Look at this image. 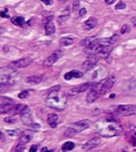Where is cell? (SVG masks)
<instances>
[{
  "instance_id": "obj_1",
  "label": "cell",
  "mask_w": 136,
  "mask_h": 152,
  "mask_svg": "<svg viewBox=\"0 0 136 152\" xmlns=\"http://www.w3.org/2000/svg\"><path fill=\"white\" fill-rule=\"evenodd\" d=\"M95 130L102 137H114L122 132V126L115 117L108 116L104 121L95 123Z\"/></svg>"
},
{
  "instance_id": "obj_2",
  "label": "cell",
  "mask_w": 136,
  "mask_h": 152,
  "mask_svg": "<svg viewBox=\"0 0 136 152\" xmlns=\"http://www.w3.org/2000/svg\"><path fill=\"white\" fill-rule=\"evenodd\" d=\"M60 86H55L52 88H50L46 99V104L50 107L57 109V111H63L68 102L66 95H64V93L60 95Z\"/></svg>"
},
{
  "instance_id": "obj_3",
  "label": "cell",
  "mask_w": 136,
  "mask_h": 152,
  "mask_svg": "<svg viewBox=\"0 0 136 152\" xmlns=\"http://www.w3.org/2000/svg\"><path fill=\"white\" fill-rule=\"evenodd\" d=\"M90 125V120L88 119H84V120H79L78 122L74 123L71 127L67 128V130L65 131V136L67 137H72L74 135H76L77 133L83 131V130L88 128Z\"/></svg>"
},
{
  "instance_id": "obj_4",
  "label": "cell",
  "mask_w": 136,
  "mask_h": 152,
  "mask_svg": "<svg viewBox=\"0 0 136 152\" xmlns=\"http://www.w3.org/2000/svg\"><path fill=\"white\" fill-rule=\"evenodd\" d=\"M17 76V72L15 69L10 67H2L0 68V83L12 84V79Z\"/></svg>"
},
{
  "instance_id": "obj_5",
  "label": "cell",
  "mask_w": 136,
  "mask_h": 152,
  "mask_svg": "<svg viewBox=\"0 0 136 152\" xmlns=\"http://www.w3.org/2000/svg\"><path fill=\"white\" fill-rule=\"evenodd\" d=\"M115 113L122 116L136 115V106L135 104H122L115 108Z\"/></svg>"
},
{
  "instance_id": "obj_6",
  "label": "cell",
  "mask_w": 136,
  "mask_h": 152,
  "mask_svg": "<svg viewBox=\"0 0 136 152\" xmlns=\"http://www.w3.org/2000/svg\"><path fill=\"white\" fill-rule=\"evenodd\" d=\"M21 120L23 121V123H24V124H26L28 126H31V127L34 128L36 131L40 128V125L36 124V123H34V121L32 120L31 111H30L29 108H28L27 111H25V113H23L22 114H21Z\"/></svg>"
},
{
  "instance_id": "obj_7",
  "label": "cell",
  "mask_w": 136,
  "mask_h": 152,
  "mask_svg": "<svg viewBox=\"0 0 136 152\" xmlns=\"http://www.w3.org/2000/svg\"><path fill=\"white\" fill-rule=\"evenodd\" d=\"M93 85H95V83H86V84H83V85L75 86V88H72L69 91V95H71V97H76V95H78L79 93H81L86 92V91H88V88H91Z\"/></svg>"
},
{
  "instance_id": "obj_8",
  "label": "cell",
  "mask_w": 136,
  "mask_h": 152,
  "mask_svg": "<svg viewBox=\"0 0 136 152\" xmlns=\"http://www.w3.org/2000/svg\"><path fill=\"white\" fill-rule=\"evenodd\" d=\"M32 62L33 61L29 59V58H23V59H19L17 61H14V62H11L8 66L16 70V69H21V68H26L29 65H31Z\"/></svg>"
},
{
  "instance_id": "obj_9",
  "label": "cell",
  "mask_w": 136,
  "mask_h": 152,
  "mask_svg": "<svg viewBox=\"0 0 136 152\" xmlns=\"http://www.w3.org/2000/svg\"><path fill=\"white\" fill-rule=\"evenodd\" d=\"M63 56V52L61 50H57V51H55L52 55L51 56H49L47 59L44 61L43 62V65L45 67H52L54 64H55L57 61L60 59L61 57Z\"/></svg>"
},
{
  "instance_id": "obj_10",
  "label": "cell",
  "mask_w": 136,
  "mask_h": 152,
  "mask_svg": "<svg viewBox=\"0 0 136 152\" xmlns=\"http://www.w3.org/2000/svg\"><path fill=\"white\" fill-rule=\"evenodd\" d=\"M98 60H99V58H98L95 54V55H90V57H88V59L83 64L81 68H83V70L84 71H86V72L90 71V70H91L93 67L95 66V65H97Z\"/></svg>"
},
{
  "instance_id": "obj_11",
  "label": "cell",
  "mask_w": 136,
  "mask_h": 152,
  "mask_svg": "<svg viewBox=\"0 0 136 152\" xmlns=\"http://www.w3.org/2000/svg\"><path fill=\"white\" fill-rule=\"evenodd\" d=\"M100 143H101V139L98 138V137H93V138L90 139L88 142H86L84 144L83 149L84 150H90V149L95 148L97 146H98Z\"/></svg>"
},
{
  "instance_id": "obj_12",
  "label": "cell",
  "mask_w": 136,
  "mask_h": 152,
  "mask_svg": "<svg viewBox=\"0 0 136 152\" xmlns=\"http://www.w3.org/2000/svg\"><path fill=\"white\" fill-rule=\"evenodd\" d=\"M114 83H115V77L114 76H109L108 78L105 79L104 85V88H102V95L106 93L110 88L113 86Z\"/></svg>"
},
{
  "instance_id": "obj_13",
  "label": "cell",
  "mask_w": 136,
  "mask_h": 152,
  "mask_svg": "<svg viewBox=\"0 0 136 152\" xmlns=\"http://www.w3.org/2000/svg\"><path fill=\"white\" fill-rule=\"evenodd\" d=\"M111 50H112L111 46H104L101 49H100L99 52H97L95 55H97L99 59H106V58L110 55V53H111Z\"/></svg>"
},
{
  "instance_id": "obj_14",
  "label": "cell",
  "mask_w": 136,
  "mask_h": 152,
  "mask_svg": "<svg viewBox=\"0 0 136 152\" xmlns=\"http://www.w3.org/2000/svg\"><path fill=\"white\" fill-rule=\"evenodd\" d=\"M99 97H100V95L97 92V91H95L93 88H90V93H88V95H86V102H88V104H93V102H95Z\"/></svg>"
},
{
  "instance_id": "obj_15",
  "label": "cell",
  "mask_w": 136,
  "mask_h": 152,
  "mask_svg": "<svg viewBox=\"0 0 136 152\" xmlns=\"http://www.w3.org/2000/svg\"><path fill=\"white\" fill-rule=\"evenodd\" d=\"M28 108H29V107H28L26 104H16V106H14V108L12 113H11V115H14V114H22L23 113H25Z\"/></svg>"
},
{
  "instance_id": "obj_16",
  "label": "cell",
  "mask_w": 136,
  "mask_h": 152,
  "mask_svg": "<svg viewBox=\"0 0 136 152\" xmlns=\"http://www.w3.org/2000/svg\"><path fill=\"white\" fill-rule=\"evenodd\" d=\"M83 76H84V74L81 73V72L74 70V71H71L65 75V79L70 81V79H72V78H83Z\"/></svg>"
},
{
  "instance_id": "obj_17",
  "label": "cell",
  "mask_w": 136,
  "mask_h": 152,
  "mask_svg": "<svg viewBox=\"0 0 136 152\" xmlns=\"http://www.w3.org/2000/svg\"><path fill=\"white\" fill-rule=\"evenodd\" d=\"M14 108V106H12L11 104H0V114H4V113H8L11 114Z\"/></svg>"
},
{
  "instance_id": "obj_18",
  "label": "cell",
  "mask_w": 136,
  "mask_h": 152,
  "mask_svg": "<svg viewBox=\"0 0 136 152\" xmlns=\"http://www.w3.org/2000/svg\"><path fill=\"white\" fill-rule=\"evenodd\" d=\"M42 81V76L39 75H34V76H30L26 78V83L31 84V85H38Z\"/></svg>"
},
{
  "instance_id": "obj_19",
  "label": "cell",
  "mask_w": 136,
  "mask_h": 152,
  "mask_svg": "<svg viewBox=\"0 0 136 152\" xmlns=\"http://www.w3.org/2000/svg\"><path fill=\"white\" fill-rule=\"evenodd\" d=\"M97 20L95 17H90L86 21H84V27L86 28V29H93L95 26H97Z\"/></svg>"
},
{
  "instance_id": "obj_20",
  "label": "cell",
  "mask_w": 136,
  "mask_h": 152,
  "mask_svg": "<svg viewBox=\"0 0 136 152\" xmlns=\"http://www.w3.org/2000/svg\"><path fill=\"white\" fill-rule=\"evenodd\" d=\"M58 115L55 113H50L48 115V118H47V120H48V123L49 125L51 126V127L55 128L57 127V121H58Z\"/></svg>"
},
{
  "instance_id": "obj_21",
  "label": "cell",
  "mask_w": 136,
  "mask_h": 152,
  "mask_svg": "<svg viewBox=\"0 0 136 152\" xmlns=\"http://www.w3.org/2000/svg\"><path fill=\"white\" fill-rule=\"evenodd\" d=\"M56 31L55 25L53 24L52 21H48L45 24V32L47 35H53Z\"/></svg>"
},
{
  "instance_id": "obj_22",
  "label": "cell",
  "mask_w": 136,
  "mask_h": 152,
  "mask_svg": "<svg viewBox=\"0 0 136 152\" xmlns=\"http://www.w3.org/2000/svg\"><path fill=\"white\" fill-rule=\"evenodd\" d=\"M97 39V37H88V38L81 40V43H79V44H81V46H84V47H86V48H88V47L90 46V45H91V44H93Z\"/></svg>"
},
{
  "instance_id": "obj_23",
  "label": "cell",
  "mask_w": 136,
  "mask_h": 152,
  "mask_svg": "<svg viewBox=\"0 0 136 152\" xmlns=\"http://www.w3.org/2000/svg\"><path fill=\"white\" fill-rule=\"evenodd\" d=\"M75 143L72 141H67L65 142L64 144H63L62 146V150L64 152H69V151H72V149H75Z\"/></svg>"
},
{
  "instance_id": "obj_24",
  "label": "cell",
  "mask_w": 136,
  "mask_h": 152,
  "mask_svg": "<svg viewBox=\"0 0 136 152\" xmlns=\"http://www.w3.org/2000/svg\"><path fill=\"white\" fill-rule=\"evenodd\" d=\"M31 138H32V135L30 134V133L24 132V133H23V134L20 136L19 142H21V143H23V144H27L28 142H29L30 140H31Z\"/></svg>"
},
{
  "instance_id": "obj_25",
  "label": "cell",
  "mask_w": 136,
  "mask_h": 152,
  "mask_svg": "<svg viewBox=\"0 0 136 152\" xmlns=\"http://www.w3.org/2000/svg\"><path fill=\"white\" fill-rule=\"evenodd\" d=\"M11 22L13 23L14 25H16V26H19V27H23L24 26V18L22 17H13L11 18Z\"/></svg>"
},
{
  "instance_id": "obj_26",
  "label": "cell",
  "mask_w": 136,
  "mask_h": 152,
  "mask_svg": "<svg viewBox=\"0 0 136 152\" xmlns=\"http://www.w3.org/2000/svg\"><path fill=\"white\" fill-rule=\"evenodd\" d=\"M74 43V39L72 38H69V37H64L60 40V44L61 46L66 47V46H70Z\"/></svg>"
},
{
  "instance_id": "obj_27",
  "label": "cell",
  "mask_w": 136,
  "mask_h": 152,
  "mask_svg": "<svg viewBox=\"0 0 136 152\" xmlns=\"http://www.w3.org/2000/svg\"><path fill=\"white\" fill-rule=\"evenodd\" d=\"M12 86V84H6V83H0V93H5L9 88Z\"/></svg>"
},
{
  "instance_id": "obj_28",
  "label": "cell",
  "mask_w": 136,
  "mask_h": 152,
  "mask_svg": "<svg viewBox=\"0 0 136 152\" xmlns=\"http://www.w3.org/2000/svg\"><path fill=\"white\" fill-rule=\"evenodd\" d=\"M25 145L26 144H23V143H21V142H18V144L17 145L15 146V152H23L25 150Z\"/></svg>"
},
{
  "instance_id": "obj_29",
  "label": "cell",
  "mask_w": 136,
  "mask_h": 152,
  "mask_svg": "<svg viewBox=\"0 0 136 152\" xmlns=\"http://www.w3.org/2000/svg\"><path fill=\"white\" fill-rule=\"evenodd\" d=\"M68 19H69V15H62L58 18V22L60 25H62V24H64Z\"/></svg>"
},
{
  "instance_id": "obj_30",
  "label": "cell",
  "mask_w": 136,
  "mask_h": 152,
  "mask_svg": "<svg viewBox=\"0 0 136 152\" xmlns=\"http://www.w3.org/2000/svg\"><path fill=\"white\" fill-rule=\"evenodd\" d=\"M18 97H19V99H27V97H29V92H28V91H23V92H21L19 95H18Z\"/></svg>"
},
{
  "instance_id": "obj_31",
  "label": "cell",
  "mask_w": 136,
  "mask_h": 152,
  "mask_svg": "<svg viewBox=\"0 0 136 152\" xmlns=\"http://www.w3.org/2000/svg\"><path fill=\"white\" fill-rule=\"evenodd\" d=\"M5 122L7 123H16V121H17V119H16V117L14 115H11V116H8V117H6L5 119Z\"/></svg>"
},
{
  "instance_id": "obj_32",
  "label": "cell",
  "mask_w": 136,
  "mask_h": 152,
  "mask_svg": "<svg viewBox=\"0 0 136 152\" xmlns=\"http://www.w3.org/2000/svg\"><path fill=\"white\" fill-rule=\"evenodd\" d=\"M125 7H126V5H125V3H124L123 1H119L118 3L116 4L115 9L116 10H120V9H124Z\"/></svg>"
},
{
  "instance_id": "obj_33",
  "label": "cell",
  "mask_w": 136,
  "mask_h": 152,
  "mask_svg": "<svg viewBox=\"0 0 136 152\" xmlns=\"http://www.w3.org/2000/svg\"><path fill=\"white\" fill-rule=\"evenodd\" d=\"M79 0H75L74 4H72V11L77 12V11L79 10Z\"/></svg>"
},
{
  "instance_id": "obj_34",
  "label": "cell",
  "mask_w": 136,
  "mask_h": 152,
  "mask_svg": "<svg viewBox=\"0 0 136 152\" xmlns=\"http://www.w3.org/2000/svg\"><path fill=\"white\" fill-rule=\"evenodd\" d=\"M129 90L132 91V92L136 93V81L132 82V83H130V85H129Z\"/></svg>"
},
{
  "instance_id": "obj_35",
  "label": "cell",
  "mask_w": 136,
  "mask_h": 152,
  "mask_svg": "<svg viewBox=\"0 0 136 152\" xmlns=\"http://www.w3.org/2000/svg\"><path fill=\"white\" fill-rule=\"evenodd\" d=\"M129 30V27H128V25H123L122 28H121V34H125L126 32Z\"/></svg>"
},
{
  "instance_id": "obj_36",
  "label": "cell",
  "mask_w": 136,
  "mask_h": 152,
  "mask_svg": "<svg viewBox=\"0 0 136 152\" xmlns=\"http://www.w3.org/2000/svg\"><path fill=\"white\" fill-rule=\"evenodd\" d=\"M86 14V8H81V9H79V15L81 16V17H84V15Z\"/></svg>"
},
{
  "instance_id": "obj_37",
  "label": "cell",
  "mask_w": 136,
  "mask_h": 152,
  "mask_svg": "<svg viewBox=\"0 0 136 152\" xmlns=\"http://www.w3.org/2000/svg\"><path fill=\"white\" fill-rule=\"evenodd\" d=\"M37 150H38V145H36V144L30 147V152H37Z\"/></svg>"
},
{
  "instance_id": "obj_38",
  "label": "cell",
  "mask_w": 136,
  "mask_h": 152,
  "mask_svg": "<svg viewBox=\"0 0 136 152\" xmlns=\"http://www.w3.org/2000/svg\"><path fill=\"white\" fill-rule=\"evenodd\" d=\"M43 3H45L46 5H51L52 4V0H41Z\"/></svg>"
},
{
  "instance_id": "obj_39",
  "label": "cell",
  "mask_w": 136,
  "mask_h": 152,
  "mask_svg": "<svg viewBox=\"0 0 136 152\" xmlns=\"http://www.w3.org/2000/svg\"><path fill=\"white\" fill-rule=\"evenodd\" d=\"M105 3L108 4V5H111V4H113L114 2H115V0H104Z\"/></svg>"
},
{
  "instance_id": "obj_40",
  "label": "cell",
  "mask_w": 136,
  "mask_h": 152,
  "mask_svg": "<svg viewBox=\"0 0 136 152\" xmlns=\"http://www.w3.org/2000/svg\"><path fill=\"white\" fill-rule=\"evenodd\" d=\"M41 152H54V150H49L47 147H43V148L41 149Z\"/></svg>"
},
{
  "instance_id": "obj_41",
  "label": "cell",
  "mask_w": 136,
  "mask_h": 152,
  "mask_svg": "<svg viewBox=\"0 0 136 152\" xmlns=\"http://www.w3.org/2000/svg\"><path fill=\"white\" fill-rule=\"evenodd\" d=\"M6 12H7V11H6ZM6 12L1 11V12H0V16H1V17H8V14H7Z\"/></svg>"
},
{
  "instance_id": "obj_42",
  "label": "cell",
  "mask_w": 136,
  "mask_h": 152,
  "mask_svg": "<svg viewBox=\"0 0 136 152\" xmlns=\"http://www.w3.org/2000/svg\"><path fill=\"white\" fill-rule=\"evenodd\" d=\"M0 138H1V139H4V134H3V133H2L1 131H0Z\"/></svg>"
},
{
  "instance_id": "obj_43",
  "label": "cell",
  "mask_w": 136,
  "mask_h": 152,
  "mask_svg": "<svg viewBox=\"0 0 136 152\" xmlns=\"http://www.w3.org/2000/svg\"><path fill=\"white\" fill-rule=\"evenodd\" d=\"M3 32H4V28H0V34H1V33H3Z\"/></svg>"
},
{
  "instance_id": "obj_44",
  "label": "cell",
  "mask_w": 136,
  "mask_h": 152,
  "mask_svg": "<svg viewBox=\"0 0 136 152\" xmlns=\"http://www.w3.org/2000/svg\"><path fill=\"white\" fill-rule=\"evenodd\" d=\"M132 22H133V24H134L135 26H136V18H134V19L132 20Z\"/></svg>"
}]
</instances>
